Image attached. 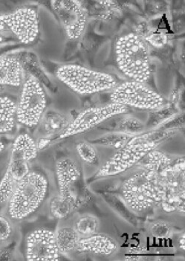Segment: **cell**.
<instances>
[{
	"mask_svg": "<svg viewBox=\"0 0 185 261\" xmlns=\"http://www.w3.org/2000/svg\"><path fill=\"white\" fill-rule=\"evenodd\" d=\"M175 243L178 246V249H181V251H184V234L183 232L180 233L176 235Z\"/></svg>",
	"mask_w": 185,
	"mask_h": 261,
	"instance_id": "31",
	"label": "cell"
},
{
	"mask_svg": "<svg viewBox=\"0 0 185 261\" xmlns=\"http://www.w3.org/2000/svg\"><path fill=\"white\" fill-rule=\"evenodd\" d=\"M5 148V144L3 142H0V154L3 151Z\"/></svg>",
	"mask_w": 185,
	"mask_h": 261,
	"instance_id": "33",
	"label": "cell"
},
{
	"mask_svg": "<svg viewBox=\"0 0 185 261\" xmlns=\"http://www.w3.org/2000/svg\"><path fill=\"white\" fill-rule=\"evenodd\" d=\"M56 76L68 88L79 95L114 90L118 85V80L112 74L79 65H63L57 69Z\"/></svg>",
	"mask_w": 185,
	"mask_h": 261,
	"instance_id": "5",
	"label": "cell"
},
{
	"mask_svg": "<svg viewBox=\"0 0 185 261\" xmlns=\"http://www.w3.org/2000/svg\"><path fill=\"white\" fill-rule=\"evenodd\" d=\"M0 21L23 44H32L40 35L38 15L33 8H19L0 15Z\"/></svg>",
	"mask_w": 185,
	"mask_h": 261,
	"instance_id": "12",
	"label": "cell"
},
{
	"mask_svg": "<svg viewBox=\"0 0 185 261\" xmlns=\"http://www.w3.org/2000/svg\"><path fill=\"white\" fill-rule=\"evenodd\" d=\"M135 136L136 134L114 131L113 133L100 136L92 142L95 144H99V145L114 147V148L120 150L125 147Z\"/></svg>",
	"mask_w": 185,
	"mask_h": 261,
	"instance_id": "22",
	"label": "cell"
},
{
	"mask_svg": "<svg viewBox=\"0 0 185 261\" xmlns=\"http://www.w3.org/2000/svg\"><path fill=\"white\" fill-rule=\"evenodd\" d=\"M47 106L46 95L37 77L27 73L17 103L16 119L19 124L32 128L38 125Z\"/></svg>",
	"mask_w": 185,
	"mask_h": 261,
	"instance_id": "7",
	"label": "cell"
},
{
	"mask_svg": "<svg viewBox=\"0 0 185 261\" xmlns=\"http://www.w3.org/2000/svg\"><path fill=\"white\" fill-rule=\"evenodd\" d=\"M39 124H41V129L46 136H58L69 124V119L63 113L55 110L45 112Z\"/></svg>",
	"mask_w": 185,
	"mask_h": 261,
	"instance_id": "17",
	"label": "cell"
},
{
	"mask_svg": "<svg viewBox=\"0 0 185 261\" xmlns=\"http://www.w3.org/2000/svg\"><path fill=\"white\" fill-rule=\"evenodd\" d=\"M150 232L153 238L168 239L173 236V228L168 222L158 220L150 225Z\"/></svg>",
	"mask_w": 185,
	"mask_h": 261,
	"instance_id": "27",
	"label": "cell"
},
{
	"mask_svg": "<svg viewBox=\"0 0 185 261\" xmlns=\"http://www.w3.org/2000/svg\"><path fill=\"white\" fill-rule=\"evenodd\" d=\"M56 176L59 195L71 204L74 211L90 201V194L84 179L82 172L71 158H63L56 164Z\"/></svg>",
	"mask_w": 185,
	"mask_h": 261,
	"instance_id": "8",
	"label": "cell"
},
{
	"mask_svg": "<svg viewBox=\"0 0 185 261\" xmlns=\"http://www.w3.org/2000/svg\"><path fill=\"white\" fill-rule=\"evenodd\" d=\"M49 210L51 216L57 220H64L74 212L71 204L66 199L62 198L59 194L50 200Z\"/></svg>",
	"mask_w": 185,
	"mask_h": 261,
	"instance_id": "24",
	"label": "cell"
},
{
	"mask_svg": "<svg viewBox=\"0 0 185 261\" xmlns=\"http://www.w3.org/2000/svg\"><path fill=\"white\" fill-rule=\"evenodd\" d=\"M146 40L156 48H162L168 42V37L162 33L152 32L150 35H147Z\"/></svg>",
	"mask_w": 185,
	"mask_h": 261,
	"instance_id": "29",
	"label": "cell"
},
{
	"mask_svg": "<svg viewBox=\"0 0 185 261\" xmlns=\"http://www.w3.org/2000/svg\"><path fill=\"white\" fill-rule=\"evenodd\" d=\"M118 249V243L112 237L97 233L87 238H81L77 250L81 252L111 255L116 252Z\"/></svg>",
	"mask_w": 185,
	"mask_h": 261,
	"instance_id": "15",
	"label": "cell"
},
{
	"mask_svg": "<svg viewBox=\"0 0 185 261\" xmlns=\"http://www.w3.org/2000/svg\"><path fill=\"white\" fill-rule=\"evenodd\" d=\"M176 129L150 131L136 135L97 171L94 179L120 174L133 168L151 150L175 135Z\"/></svg>",
	"mask_w": 185,
	"mask_h": 261,
	"instance_id": "1",
	"label": "cell"
},
{
	"mask_svg": "<svg viewBox=\"0 0 185 261\" xmlns=\"http://www.w3.org/2000/svg\"><path fill=\"white\" fill-rule=\"evenodd\" d=\"M101 195L103 199L106 201L107 203L120 216L122 217L126 221L129 222L133 225L138 224L137 217L135 216L134 214L133 213V210H131L126 205L124 200H121L115 194H110V193H102Z\"/></svg>",
	"mask_w": 185,
	"mask_h": 261,
	"instance_id": "21",
	"label": "cell"
},
{
	"mask_svg": "<svg viewBox=\"0 0 185 261\" xmlns=\"http://www.w3.org/2000/svg\"><path fill=\"white\" fill-rule=\"evenodd\" d=\"M81 238L97 234L100 228V221L92 215H84L77 219L74 226Z\"/></svg>",
	"mask_w": 185,
	"mask_h": 261,
	"instance_id": "23",
	"label": "cell"
},
{
	"mask_svg": "<svg viewBox=\"0 0 185 261\" xmlns=\"http://www.w3.org/2000/svg\"><path fill=\"white\" fill-rule=\"evenodd\" d=\"M115 55L118 68L129 79L146 83L151 77L148 47L140 36L128 34L115 43Z\"/></svg>",
	"mask_w": 185,
	"mask_h": 261,
	"instance_id": "4",
	"label": "cell"
},
{
	"mask_svg": "<svg viewBox=\"0 0 185 261\" xmlns=\"http://www.w3.org/2000/svg\"><path fill=\"white\" fill-rule=\"evenodd\" d=\"M173 161L171 157L155 149L149 152L139 162V165L144 168V171L156 174L168 167Z\"/></svg>",
	"mask_w": 185,
	"mask_h": 261,
	"instance_id": "20",
	"label": "cell"
},
{
	"mask_svg": "<svg viewBox=\"0 0 185 261\" xmlns=\"http://www.w3.org/2000/svg\"><path fill=\"white\" fill-rule=\"evenodd\" d=\"M6 31H8V29H6V27H5L4 24L0 21V34L3 33V32H6Z\"/></svg>",
	"mask_w": 185,
	"mask_h": 261,
	"instance_id": "32",
	"label": "cell"
},
{
	"mask_svg": "<svg viewBox=\"0 0 185 261\" xmlns=\"http://www.w3.org/2000/svg\"><path fill=\"white\" fill-rule=\"evenodd\" d=\"M127 110V107L116 103L87 109L69 122L67 126L58 136V139H66L87 132L109 118L126 113Z\"/></svg>",
	"mask_w": 185,
	"mask_h": 261,
	"instance_id": "11",
	"label": "cell"
},
{
	"mask_svg": "<svg viewBox=\"0 0 185 261\" xmlns=\"http://www.w3.org/2000/svg\"><path fill=\"white\" fill-rule=\"evenodd\" d=\"M123 200L131 210L141 212L159 205L161 194L153 174L139 172L128 178L121 189Z\"/></svg>",
	"mask_w": 185,
	"mask_h": 261,
	"instance_id": "9",
	"label": "cell"
},
{
	"mask_svg": "<svg viewBox=\"0 0 185 261\" xmlns=\"http://www.w3.org/2000/svg\"><path fill=\"white\" fill-rule=\"evenodd\" d=\"M49 189L46 176L30 171L14 189L6 204V215L12 221L25 220L35 213L43 203Z\"/></svg>",
	"mask_w": 185,
	"mask_h": 261,
	"instance_id": "2",
	"label": "cell"
},
{
	"mask_svg": "<svg viewBox=\"0 0 185 261\" xmlns=\"http://www.w3.org/2000/svg\"><path fill=\"white\" fill-rule=\"evenodd\" d=\"M55 238L61 254H68L77 250L81 237L74 227L63 226L55 232Z\"/></svg>",
	"mask_w": 185,
	"mask_h": 261,
	"instance_id": "19",
	"label": "cell"
},
{
	"mask_svg": "<svg viewBox=\"0 0 185 261\" xmlns=\"http://www.w3.org/2000/svg\"><path fill=\"white\" fill-rule=\"evenodd\" d=\"M112 103L123 106L154 110L166 106V100L155 91L147 87L144 83L129 81L118 84L110 95Z\"/></svg>",
	"mask_w": 185,
	"mask_h": 261,
	"instance_id": "10",
	"label": "cell"
},
{
	"mask_svg": "<svg viewBox=\"0 0 185 261\" xmlns=\"http://www.w3.org/2000/svg\"><path fill=\"white\" fill-rule=\"evenodd\" d=\"M144 129V124L138 118L126 117L121 120L117 126V131L136 134L142 132Z\"/></svg>",
	"mask_w": 185,
	"mask_h": 261,
	"instance_id": "26",
	"label": "cell"
},
{
	"mask_svg": "<svg viewBox=\"0 0 185 261\" xmlns=\"http://www.w3.org/2000/svg\"><path fill=\"white\" fill-rule=\"evenodd\" d=\"M23 68L15 57H0V87H19L24 80Z\"/></svg>",
	"mask_w": 185,
	"mask_h": 261,
	"instance_id": "16",
	"label": "cell"
},
{
	"mask_svg": "<svg viewBox=\"0 0 185 261\" xmlns=\"http://www.w3.org/2000/svg\"><path fill=\"white\" fill-rule=\"evenodd\" d=\"M38 147L29 134H20L11 147L9 163L0 181V205H6L14 189L31 171L30 165L37 158Z\"/></svg>",
	"mask_w": 185,
	"mask_h": 261,
	"instance_id": "3",
	"label": "cell"
},
{
	"mask_svg": "<svg viewBox=\"0 0 185 261\" xmlns=\"http://www.w3.org/2000/svg\"><path fill=\"white\" fill-rule=\"evenodd\" d=\"M3 41H4V37L0 34V43H3Z\"/></svg>",
	"mask_w": 185,
	"mask_h": 261,
	"instance_id": "34",
	"label": "cell"
},
{
	"mask_svg": "<svg viewBox=\"0 0 185 261\" xmlns=\"http://www.w3.org/2000/svg\"><path fill=\"white\" fill-rule=\"evenodd\" d=\"M51 6L68 38L77 40L84 35L88 16L82 2L52 1Z\"/></svg>",
	"mask_w": 185,
	"mask_h": 261,
	"instance_id": "13",
	"label": "cell"
},
{
	"mask_svg": "<svg viewBox=\"0 0 185 261\" xmlns=\"http://www.w3.org/2000/svg\"><path fill=\"white\" fill-rule=\"evenodd\" d=\"M13 231L12 220L6 214H0V246L10 243Z\"/></svg>",
	"mask_w": 185,
	"mask_h": 261,
	"instance_id": "28",
	"label": "cell"
},
{
	"mask_svg": "<svg viewBox=\"0 0 185 261\" xmlns=\"http://www.w3.org/2000/svg\"><path fill=\"white\" fill-rule=\"evenodd\" d=\"M153 176L160 191L159 205L162 210L167 213L178 212L183 215L185 204L184 159L181 157L173 160L168 167Z\"/></svg>",
	"mask_w": 185,
	"mask_h": 261,
	"instance_id": "6",
	"label": "cell"
},
{
	"mask_svg": "<svg viewBox=\"0 0 185 261\" xmlns=\"http://www.w3.org/2000/svg\"><path fill=\"white\" fill-rule=\"evenodd\" d=\"M25 257L29 261H58L61 259L55 232L45 228L32 231L25 241Z\"/></svg>",
	"mask_w": 185,
	"mask_h": 261,
	"instance_id": "14",
	"label": "cell"
},
{
	"mask_svg": "<svg viewBox=\"0 0 185 261\" xmlns=\"http://www.w3.org/2000/svg\"><path fill=\"white\" fill-rule=\"evenodd\" d=\"M17 103L8 96H0V134L11 132L15 127Z\"/></svg>",
	"mask_w": 185,
	"mask_h": 261,
	"instance_id": "18",
	"label": "cell"
},
{
	"mask_svg": "<svg viewBox=\"0 0 185 261\" xmlns=\"http://www.w3.org/2000/svg\"><path fill=\"white\" fill-rule=\"evenodd\" d=\"M76 151L82 161L88 164L98 162V154L94 146L86 141H81L76 145Z\"/></svg>",
	"mask_w": 185,
	"mask_h": 261,
	"instance_id": "25",
	"label": "cell"
},
{
	"mask_svg": "<svg viewBox=\"0 0 185 261\" xmlns=\"http://www.w3.org/2000/svg\"><path fill=\"white\" fill-rule=\"evenodd\" d=\"M14 255V244L9 243L0 246V260H12Z\"/></svg>",
	"mask_w": 185,
	"mask_h": 261,
	"instance_id": "30",
	"label": "cell"
}]
</instances>
